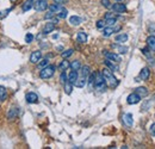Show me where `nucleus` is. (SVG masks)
<instances>
[{"mask_svg": "<svg viewBox=\"0 0 155 149\" xmlns=\"http://www.w3.org/2000/svg\"><path fill=\"white\" fill-rule=\"evenodd\" d=\"M103 75H104V78H105V80H106V84H109L111 87H116L117 85H118V80H117V78L113 75V72H111L109 68H104L103 69Z\"/></svg>", "mask_w": 155, "mask_h": 149, "instance_id": "obj_1", "label": "nucleus"}, {"mask_svg": "<svg viewBox=\"0 0 155 149\" xmlns=\"http://www.w3.org/2000/svg\"><path fill=\"white\" fill-rule=\"evenodd\" d=\"M94 88L97 91H105L106 89V80L103 75V73H95V78H94Z\"/></svg>", "mask_w": 155, "mask_h": 149, "instance_id": "obj_2", "label": "nucleus"}, {"mask_svg": "<svg viewBox=\"0 0 155 149\" xmlns=\"http://www.w3.org/2000/svg\"><path fill=\"white\" fill-rule=\"evenodd\" d=\"M55 69H56L55 66L48 64L47 67H44V68L41 69V72H39V78H41V79H50V78L55 74Z\"/></svg>", "mask_w": 155, "mask_h": 149, "instance_id": "obj_3", "label": "nucleus"}, {"mask_svg": "<svg viewBox=\"0 0 155 149\" xmlns=\"http://www.w3.org/2000/svg\"><path fill=\"white\" fill-rule=\"evenodd\" d=\"M103 54H104V56L106 57V60H110V61H112V62H115V63H119V62L122 61V57H121L118 54H116V53L104 50Z\"/></svg>", "mask_w": 155, "mask_h": 149, "instance_id": "obj_4", "label": "nucleus"}, {"mask_svg": "<svg viewBox=\"0 0 155 149\" xmlns=\"http://www.w3.org/2000/svg\"><path fill=\"white\" fill-rule=\"evenodd\" d=\"M48 1L47 0H35V4H33V7L37 12H43L48 8Z\"/></svg>", "mask_w": 155, "mask_h": 149, "instance_id": "obj_5", "label": "nucleus"}, {"mask_svg": "<svg viewBox=\"0 0 155 149\" xmlns=\"http://www.w3.org/2000/svg\"><path fill=\"white\" fill-rule=\"evenodd\" d=\"M141 99H142V98H141L136 92H134V93H131V94L128 95L126 103H128L129 105H135V104H138V103L141 101Z\"/></svg>", "mask_w": 155, "mask_h": 149, "instance_id": "obj_6", "label": "nucleus"}, {"mask_svg": "<svg viewBox=\"0 0 155 149\" xmlns=\"http://www.w3.org/2000/svg\"><path fill=\"white\" fill-rule=\"evenodd\" d=\"M42 59V51L41 50H35L32 51L30 55V62L31 63H38Z\"/></svg>", "mask_w": 155, "mask_h": 149, "instance_id": "obj_7", "label": "nucleus"}, {"mask_svg": "<svg viewBox=\"0 0 155 149\" xmlns=\"http://www.w3.org/2000/svg\"><path fill=\"white\" fill-rule=\"evenodd\" d=\"M25 99H26V101H28L29 104H36V103H38V95H37L35 92H29V93H26Z\"/></svg>", "mask_w": 155, "mask_h": 149, "instance_id": "obj_8", "label": "nucleus"}, {"mask_svg": "<svg viewBox=\"0 0 155 149\" xmlns=\"http://www.w3.org/2000/svg\"><path fill=\"white\" fill-rule=\"evenodd\" d=\"M111 8H112L113 12H116V13H124V12H126V6H125L124 4H119V2L113 4V5L111 6Z\"/></svg>", "mask_w": 155, "mask_h": 149, "instance_id": "obj_9", "label": "nucleus"}, {"mask_svg": "<svg viewBox=\"0 0 155 149\" xmlns=\"http://www.w3.org/2000/svg\"><path fill=\"white\" fill-rule=\"evenodd\" d=\"M18 117V107L16 106H12L10 110H8V113H7V118L8 120H13Z\"/></svg>", "mask_w": 155, "mask_h": 149, "instance_id": "obj_10", "label": "nucleus"}, {"mask_svg": "<svg viewBox=\"0 0 155 149\" xmlns=\"http://www.w3.org/2000/svg\"><path fill=\"white\" fill-rule=\"evenodd\" d=\"M149 75H150V70H149V68H148V67L142 68V70L140 72V79H141V80H143V81L148 80V79H149Z\"/></svg>", "mask_w": 155, "mask_h": 149, "instance_id": "obj_11", "label": "nucleus"}, {"mask_svg": "<svg viewBox=\"0 0 155 149\" xmlns=\"http://www.w3.org/2000/svg\"><path fill=\"white\" fill-rule=\"evenodd\" d=\"M123 122L126 126H129V128L132 126V124H134L132 115H131V113H125V115H123Z\"/></svg>", "mask_w": 155, "mask_h": 149, "instance_id": "obj_12", "label": "nucleus"}, {"mask_svg": "<svg viewBox=\"0 0 155 149\" xmlns=\"http://www.w3.org/2000/svg\"><path fill=\"white\" fill-rule=\"evenodd\" d=\"M152 106H155V95H153V98H152L150 100H148V101H146V103L143 104L142 111H147V110L152 109Z\"/></svg>", "mask_w": 155, "mask_h": 149, "instance_id": "obj_13", "label": "nucleus"}, {"mask_svg": "<svg viewBox=\"0 0 155 149\" xmlns=\"http://www.w3.org/2000/svg\"><path fill=\"white\" fill-rule=\"evenodd\" d=\"M76 41H78L79 43H86V42H87V35H86V32L79 31L78 35H76Z\"/></svg>", "mask_w": 155, "mask_h": 149, "instance_id": "obj_14", "label": "nucleus"}, {"mask_svg": "<svg viewBox=\"0 0 155 149\" xmlns=\"http://www.w3.org/2000/svg\"><path fill=\"white\" fill-rule=\"evenodd\" d=\"M105 66H106V68H109L111 72H118V66L117 64H115V62H112V61H110V60H106L105 61Z\"/></svg>", "mask_w": 155, "mask_h": 149, "instance_id": "obj_15", "label": "nucleus"}, {"mask_svg": "<svg viewBox=\"0 0 155 149\" xmlns=\"http://www.w3.org/2000/svg\"><path fill=\"white\" fill-rule=\"evenodd\" d=\"M54 29H55V24H54L53 22H49V23H47L45 26L43 28V33H44V35H48V33L53 32Z\"/></svg>", "mask_w": 155, "mask_h": 149, "instance_id": "obj_16", "label": "nucleus"}, {"mask_svg": "<svg viewBox=\"0 0 155 149\" xmlns=\"http://www.w3.org/2000/svg\"><path fill=\"white\" fill-rule=\"evenodd\" d=\"M147 47L150 51H155V36H149L147 38Z\"/></svg>", "mask_w": 155, "mask_h": 149, "instance_id": "obj_17", "label": "nucleus"}, {"mask_svg": "<svg viewBox=\"0 0 155 149\" xmlns=\"http://www.w3.org/2000/svg\"><path fill=\"white\" fill-rule=\"evenodd\" d=\"M116 30H119V28H117V29H113L112 26H105L104 29H103V36L104 37H110Z\"/></svg>", "mask_w": 155, "mask_h": 149, "instance_id": "obj_18", "label": "nucleus"}, {"mask_svg": "<svg viewBox=\"0 0 155 149\" xmlns=\"http://www.w3.org/2000/svg\"><path fill=\"white\" fill-rule=\"evenodd\" d=\"M69 23H70L72 25H74V26H78V25H80V24L82 23V19H81L79 16H72V17L69 18Z\"/></svg>", "mask_w": 155, "mask_h": 149, "instance_id": "obj_19", "label": "nucleus"}, {"mask_svg": "<svg viewBox=\"0 0 155 149\" xmlns=\"http://www.w3.org/2000/svg\"><path fill=\"white\" fill-rule=\"evenodd\" d=\"M78 76H79V73H78V70H72L70 73H69V75H68V81L70 82V84H75V81H76V79H78Z\"/></svg>", "mask_w": 155, "mask_h": 149, "instance_id": "obj_20", "label": "nucleus"}, {"mask_svg": "<svg viewBox=\"0 0 155 149\" xmlns=\"http://www.w3.org/2000/svg\"><path fill=\"white\" fill-rule=\"evenodd\" d=\"M48 8H49V11H51V12H54V13H57V12H60L62 8V5L61 4H51V5H49L48 6Z\"/></svg>", "mask_w": 155, "mask_h": 149, "instance_id": "obj_21", "label": "nucleus"}, {"mask_svg": "<svg viewBox=\"0 0 155 149\" xmlns=\"http://www.w3.org/2000/svg\"><path fill=\"white\" fill-rule=\"evenodd\" d=\"M33 4H35V0H26L24 4H23V11L24 12H28V11H30L31 8L33 7Z\"/></svg>", "mask_w": 155, "mask_h": 149, "instance_id": "obj_22", "label": "nucleus"}, {"mask_svg": "<svg viewBox=\"0 0 155 149\" xmlns=\"http://www.w3.org/2000/svg\"><path fill=\"white\" fill-rule=\"evenodd\" d=\"M135 92H136L141 98H144V97L148 95V89L146 88V87H137V88L135 89Z\"/></svg>", "mask_w": 155, "mask_h": 149, "instance_id": "obj_23", "label": "nucleus"}, {"mask_svg": "<svg viewBox=\"0 0 155 149\" xmlns=\"http://www.w3.org/2000/svg\"><path fill=\"white\" fill-rule=\"evenodd\" d=\"M70 68H72V70H80V68H81V62L79 61V60H75V61H73L72 63H70V66H69Z\"/></svg>", "mask_w": 155, "mask_h": 149, "instance_id": "obj_24", "label": "nucleus"}, {"mask_svg": "<svg viewBox=\"0 0 155 149\" xmlns=\"http://www.w3.org/2000/svg\"><path fill=\"white\" fill-rule=\"evenodd\" d=\"M128 41V35L126 33H119L116 36V42L117 43H124Z\"/></svg>", "mask_w": 155, "mask_h": 149, "instance_id": "obj_25", "label": "nucleus"}, {"mask_svg": "<svg viewBox=\"0 0 155 149\" xmlns=\"http://www.w3.org/2000/svg\"><path fill=\"white\" fill-rule=\"evenodd\" d=\"M7 99V89L4 86H0V101H5Z\"/></svg>", "mask_w": 155, "mask_h": 149, "instance_id": "obj_26", "label": "nucleus"}, {"mask_svg": "<svg viewBox=\"0 0 155 149\" xmlns=\"http://www.w3.org/2000/svg\"><path fill=\"white\" fill-rule=\"evenodd\" d=\"M69 66H70V63H69V61H67V60L64 59L63 61H61V63H60V66H59V68H60V70H66L67 68H69Z\"/></svg>", "mask_w": 155, "mask_h": 149, "instance_id": "obj_27", "label": "nucleus"}, {"mask_svg": "<svg viewBox=\"0 0 155 149\" xmlns=\"http://www.w3.org/2000/svg\"><path fill=\"white\" fill-rule=\"evenodd\" d=\"M117 23V18H109V19H105V24L106 26H113L115 24Z\"/></svg>", "mask_w": 155, "mask_h": 149, "instance_id": "obj_28", "label": "nucleus"}, {"mask_svg": "<svg viewBox=\"0 0 155 149\" xmlns=\"http://www.w3.org/2000/svg\"><path fill=\"white\" fill-rule=\"evenodd\" d=\"M72 89H73V84H70L69 81H67V82L64 84V92H66L67 94H70V93H72Z\"/></svg>", "mask_w": 155, "mask_h": 149, "instance_id": "obj_29", "label": "nucleus"}, {"mask_svg": "<svg viewBox=\"0 0 155 149\" xmlns=\"http://www.w3.org/2000/svg\"><path fill=\"white\" fill-rule=\"evenodd\" d=\"M49 64V60L48 59H41V62H38V68L39 69H42V68H44V67H47Z\"/></svg>", "mask_w": 155, "mask_h": 149, "instance_id": "obj_30", "label": "nucleus"}, {"mask_svg": "<svg viewBox=\"0 0 155 149\" xmlns=\"http://www.w3.org/2000/svg\"><path fill=\"white\" fill-rule=\"evenodd\" d=\"M67 14H68V11H67L66 8H62L60 12H57V17H59L60 19H64V18L67 17Z\"/></svg>", "mask_w": 155, "mask_h": 149, "instance_id": "obj_31", "label": "nucleus"}, {"mask_svg": "<svg viewBox=\"0 0 155 149\" xmlns=\"http://www.w3.org/2000/svg\"><path fill=\"white\" fill-rule=\"evenodd\" d=\"M73 53H74V50H73V49H68V50H64L61 55H62V57H63V59H67V57L72 56V55H73Z\"/></svg>", "mask_w": 155, "mask_h": 149, "instance_id": "obj_32", "label": "nucleus"}, {"mask_svg": "<svg viewBox=\"0 0 155 149\" xmlns=\"http://www.w3.org/2000/svg\"><path fill=\"white\" fill-rule=\"evenodd\" d=\"M60 81H61V84H63V85L68 81V75L66 74V72H64V70H62L61 75H60Z\"/></svg>", "mask_w": 155, "mask_h": 149, "instance_id": "obj_33", "label": "nucleus"}, {"mask_svg": "<svg viewBox=\"0 0 155 149\" xmlns=\"http://www.w3.org/2000/svg\"><path fill=\"white\" fill-rule=\"evenodd\" d=\"M112 47H113V48H117V49H118V51H119L121 54H125V53L128 51V48H126V47L117 45V44H112Z\"/></svg>", "mask_w": 155, "mask_h": 149, "instance_id": "obj_34", "label": "nucleus"}, {"mask_svg": "<svg viewBox=\"0 0 155 149\" xmlns=\"http://www.w3.org/2000/svg\"><path fill=\"white\" fill-rule=\"evenodd\" d=\"M105 26H106V24H105V20L100 19V20H98V22H97V28H98V29H104Z\"/></svg>", "mask_w": 155, "mask_h": 149, "instance_id": "obj_35", "label": "nucleus"}, {"mask_svg": "<svg viewBox=\"0 0 155 149\" xmlns=\"http://www.w3.org/2000/svg\"><path fill=\"white\" fill-rule=\"evenodd\" d=\"M33 41V35L32 33H26L25 35V42L26 43H31Z\"/></svg>", "mask_w": 155, "mask_h": 149, "instance_id": "obj_36", "label": "nucleus"}, {"mask_svg": "<svg viewBox=\"0 0 155 149\" xmlns=\"http://www.w3.org/2000/svg\"><path fill=\"white\" fill-rule=\"evenodd\" d=\"M101 5L104 6V7H106V8H111V2H110V0H101Z\"/></svg>", "mask_w": 155, "mask_h": 149, "instance_id": "obj_37", "label": "nucleus"}, {"mask_svg": "<svg viewBox=\"0 0 155 149\" xmlns=\"http://www.w3.org/2000/svg\"><path fill=\"white\" fill-rule=\"evenodd\" d=\"M54 16H55V13H54V12H51V11H49V12H47V13H45L44 18H45V19H53V18H54Z\"/></svg>", "mask_w": 155, "mask_h": 149, "instance_id": "obj_38", "label": "nucleus"}, {"mask_svg": "<svg viewBox=\"0 0 155 149\" xmlns=\"http://www.w3.org/2000/svg\"><path fill=\"white\" fill-rule=\"evenodd\" d=\"M149 132L152 136H155V123H153L150 126H149Z\"/></svg>", "mask_w": 155, "mask_h": 149, "instance_id": "obj_39", "label": "nucleus"}, {"mask_svg": "<svg viewBox=\"0 0 155 149\" xmlns=\"http://www.w3.org/2000/svg\"><path fill=\"white\" fill-rule=\"evenodd\" d=\"M116 16L113 14V13H111V12H107L106 14H105V19H109V18H115Z\"/></svg>", "mask_w": 155, "mask_h": 149, "instance_id": "obj_40", "label": "nucleus"}, {"mask_svg": "<svg viewBox=\"0 0 155 149\" xmlns=\"http://www.w3.org/2000/svg\"><path fill=\"white\" fill-rule=\"evenodd\" d=\"M141 51H142V53H143L144 55H147V56H148V55H149V51H150V50H149V48L147 47V48H143V49H141Z\"/></svg>", "mask_w": 155, "mask_h": 149, "instance_id": "obj_41", "label": "nucleus"}, {"mask_svg": "<svg viewBox=\"0 0 155 149\" xmlns=\"http://www.w3.org/2000/svg\"><path fill=\"white\" fill-rule=\"evenodd\" d=\"M67 0H54V2H56V4H63V2H66Z\"/></svg>", "mask_w": 155, "mask_h": 149, "instance_id": "obj_42", "label": "nucleus"}, {"mask_svg": "<svg viewBox=\"0 0 155 149\" xmlns=\"http://www.w3.org/2000/svg\"><path fill=\"white\" fill-rule=\"evenodd\" d=\"M11 1H17V0H11Z\"/></svg>", "mask_w": 155, "mask_h": 149, "instance_id": "obj_43", "label": "nucleus"}, {"mask_svg": "<svg viewBox=\"0 0 155 149\" xmlns=\"http://www.w3.org/2000/svg\"><path fill=\"white\" fill-rule=\"evenodd\" d=\"M116 1H121V0H116Z\"/></svg>", "mask_w": 155, "mask_h": 149, "instance_id": "obj_44", "label": "nucleus"}]
</instances>
